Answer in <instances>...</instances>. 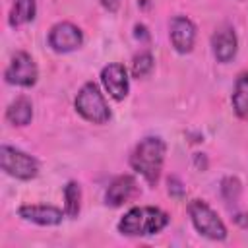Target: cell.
Masks as SVG:
<instances>
[{
    "label": "cell",
    "mask_w": 248,
    "mask_h": 248,
    "mask_svg": "<svg viewBox=\"0 0 248 248\" xmlns=\"http://www.w3.org/2000/svg\"><path fill=\"white\" fill-rule=\"evenodd\" d=\"M165 151H167V145L161 138H157V136L143 138L136 145V149L130 157V165L136 172H140L147 180V184H155L161 176Z\"/></svg>",
    "instance_id": "6da1fadb"
},
{
    "label": "cell",
    "mask_w": 248,
    "mask_h": 248,
    "mask_svg": "<svg viewBox=\"0 0 248 248\" xmlns=\"http://www.w3.org/2000/svg\"><path fill=\"white\" fill-rule=\"evenodd\" d=\"M169 225V215L159 207H132L118 223V231L126 236H147L163 231Z\"/></svg>",
    "instance_id": "7a4b0ae2"
},
{
    "label": "cell",
    "mask_w": 248,
    "mask_h": 248,
    "mask_svg": "<svg viewBox=\"0 0 248 248\" xmlns=\"http://www.w3.org/2000/svg\"><path fill=\"white\" fill-rule=\"evenodd\" d=\"M76 110L89 122L93 124H105L110 118V110L108 105L103 97V93L99 91V87L93 81H87L78 97H76Z\"/></svg>",
    "instance_id": "3957f363"
},
{
    "label": "cell",
    "mask_w": 248,
    "mask_h": 248,
    "mask_svg": "<svg viewBox=\"0 0 248 248\" xmlns=\"http://www.w3.org/2000/svg\"><path fill=\"white\" fill-rule=\"evenodd\" d=\"M188 213L196 231L211 240H223L227 236V227L219 219V215L202 200H192L188 205Z\"/></svg>",
    "instance_id": "277c9868"
},
{
    "label": "cell",
    "mask_w": 248,
    "mask_h": 248,
    "mask_svg": "<svg viewBox=\"0 0 248 248\" xmlns=\"http://www.w3.org/2000/svg\"><path fill=\"white\" fill-rule=\"evenodd\" d=\"M0 165H2L4 172H8L14 178H19V180H31L39 172V163L35 157L27 155L16 147H10V145L0 147Z\"/></svg>",
    "instance_id": "5b68a950"
},
{
    "label": "cell",
    "mask_w": 248,
    "mask_h": 248,
    "mask_svg": "<svg viewBox=\"0 0 248 248\" xmlns=\"http://www.w3.org/2000/svg\"><path fill=\"white\" fill-rule=\"evenodd\" d=\"M6 81L19 87H31L37 81V64L27 52H16L6 68Z\"/></svg>",
    "instance_id": "8992f818"
},
{
    "label": "cell",
    "mask_w": 248,
    "mask_h": 248,
    "mask_svg": "<svg viewBox=\"0 0 248 248\" xmlns=\"http://www.w3.org/2000/svg\"><path fill=\"white\" fill-rule=\"evenodd\" d=\"M83 43V33L70 21L56 23L48 33V45L56 52H72Z\"/></svg>",
    "instance_id": "52a82bcc"
},
{
    "label": "cell",
    "mask_w": 248,
    "mask_h": 248,
    "mask_svg": "<svg viewBox=\"0 0 248 248\" xmlns=\"http://www.w3.org/2000/svg\"><path fill=\"white\" fill-rule=\"evenodd\" d=\"M101 81L105 85V89L108 91V95L114 101H122L128 95L130 89V79H128V72L122 64L112 62L108 66H105L101 70Z\"/></svg>",
    "instance_id": "ba28073f"
},
{
    "label": "cell",
    "mask_w": 248,
    "mask_h": 248,
    "mask_svg": "<svg viewBox=\"0 0 248 248\" xmlns=\"http://www.w3.org/2000/svg\"><path fill=\"white\" fill-rule=\"evenodd\" d=\"M196 41V25L184 17V16H176L170 19V43L174 46L176 52L184 54L190 52Z\"/></svg>",
    "instance_id": "9c48e42d"
},
{
    "label": "cell",
    "mask_w": 248,
    "mask_h": 248,
    "mask_svg": "<svg viewBox=\"0 0 248 248\" xmlns=\"http://www.w3.org/2000/svg\"><path fill=\"white\" fill-rule=\"evenodd\" d=\"M211 46H213V54L219 62L232 60L236 54V48H238V39H236L234 29L231 25L219 27L211 37Z\"/></svg>",
    "instance_id": "30bf717a"
},
{
    "label": "cell",
    "mask_w": 248,
    "mask_h": 248,
    "mask_svg": "<svg viewBox=\"0 0 248 248\" xmlns=\"http://www.w3.org/2000/svg\"><path fill=\"white\" fill-rule=\"evenodd\" d=\"M136 194V178L130 174H120L116 176L110 186L105 192V203L110 207H118L124 202H128Z\"/></svg>",
    "instance_id": "8fae6325"
},
{
    "label": "cell",
    "mask_w": 248,
    "mask_h": 248,
    "mask_svg": "<svg viewBox=\"0 0 248 248\" xmlns=\"http://www.w3.org/2000/svg\"><path fill=\"white\" fill-rule=\"evenodd\" d=\"M19 217L25 221H31L35 225H58L64 217L62 209L54 207V205H21L17 209Z\"/></svg>",
    "instance_id": "7c38bea8"
},
{
    "label": "cell",
    "mask_w": 248,
    "mask_h": 248,
    "mask_svg": "<svg viewBox=\"0 0 248 248\" xmlns=\"http://www.w3.org/2000/svg\"><path fill=\"white\" fill-rule=\"evenodd\" d=\"M6 118H8V122L14 124V126H27V124L31 122V118H33V105H31V101H29L27 97L16 99V101L8 107Z\"/></svg>",
    "instance_id": "4fadbf2b"
},
{
    "label": "cell",
    "mask_w": 248,
    "mask_h": 248,
    "mask_svg": "<svg viewBox=\"0 0 248 248\" xmlns=\"http://www.w3.org/2000/svg\"><path fill=\"white\" fill-rule=\"evenodd\" d=\"M37 14V4L35 0H16L10 12V25L19 27L23 23H29Z\"/></svg>",
    "instance_id": "5bb4252c"
},
{
    "label": "cell",
    "mask_w": 248,
    "mask_h": 248,
    "mask_svg": "<svg viewBox=\"0 0 248 248\" xmlns=\"http://www.w3.org/2000/svg\"><path fill=\"white\" fill-rule=\"evenodd\" d=\"M232 108L240 118H248V74H240L234 83Z\"/></svg>",
    "instance_id": "9a60e30c"
},
{
    "label": "cell",
    "mask_w": 248,
    "mask_h": 248,
    "mask_svg": "<svg viewBox=\"0 0 248 248\" xmlns=\"http://www.w3.org/2000/svg\"><path fill=\"white\" fill-rule=\"evenodd\" d=\"M64 211L68 217H76L81 207V188L78 182H68L64 186Z\"/></svg>",
    "instance_id": "2e32d148"
},
{
    "label": "cell",
    "mask_w": 248,
    "mask_h": 248,
    "mask_svg": "<svg viewBox=\"0 0 248 248\" xmlns=\"http://www.w3.org/2000/svg\"><path fill=\"white\" fill-rule=\"evenodd\" d=\"M151 70H153V56L149 52H141L134 58V64H132L134 78H145Z\"/></svg>",
    "instance_id": "e0dca14e"
},
{
    "label": "cell",
    "mask_w": 248,
    "mask_h": 248,
    "mask_svg": "<svg viewBox=\"0 0 248 248\" xmlns=\"http://www.w3.org/2000/svg\"><path fill=\"white\" fill-rule=\"evenodd\" d=\"M101 4H103L107 10H110V12H114V10L118 8V0H101Z\"/></svg>",
    "instance_id": "ac0fdd59"
}]
</instances>
